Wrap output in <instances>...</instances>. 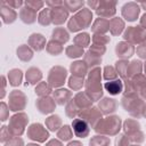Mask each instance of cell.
Wrapping results in <instances>:
<instances>
[{
	"instance_id": "1",
	"label": "cell",
	"mask_w": 146,
	"mask_h": 146,
	"mask_svg": "<svg viewBox=\"0 0 146 146\" xmlns=\"http://www.w3.org/2000/svg\"><path fill=\"white\" fill-rule=\"evenodd\" d=\"M72 127H73V130H74V133L78 137H86L89 132V125L84 120L75 119L72 122Z\"/></svg>"
},
{
	"instance_id": "2",
	"label": "cell",
	"mask_w": 146,
	"mask_h": 146,
	"mask_svg": "<svg viewBox=\"0 0 146 146\" xmlns=\"http://www.w3.org/2000/svg\"><path fill=\"white\" fill-rule=\"evenodd\" d=\"M105 89L111 94V95H117L122 91V82L120 80H113V81H108L104 84Z\"/></svg>"
}]
</instances>
